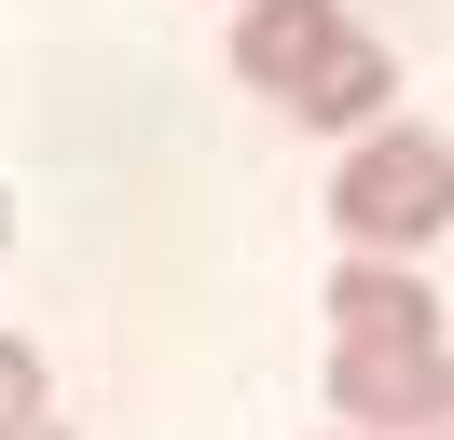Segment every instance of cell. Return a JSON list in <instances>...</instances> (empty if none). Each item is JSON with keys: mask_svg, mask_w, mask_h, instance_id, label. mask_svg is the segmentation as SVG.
Here are the masks:
<instances>
[{"mask_svg": "<svg viewBox=\"0 0 454 440\" xmlns=\"http://www.w3.org/2000/svg\"><path fill=\"white\" fill-rule=\"evenodd\" d=\"M344 440H372V427H344Z\"/></svg>", "mask_w": 454, "mask_h": 440, "instance_id": "obj_7", "label": "cell"}, {"mask_svg": "<svg viewBox=\"0 0 454 440\" xmlns=\"http://www.w3.org/2000/svg\"><path fill=\"white\" fill-rule=\"evenodd\" d=\"M0 440H69V427H56V412H14V427H0Z\"/></svg>", "mask_w": 454, "mask_h": 440, "instance_id": "obj_5", "label": "cell"}, {"mask_svg": "<svg viewBox=\"0 0 454 440\" xmlns=\"http://www.w3.org/2000/svg\"><path fill=\"white\" fill-rule=\"evenodd\" d=\"M0 248H14V192H0Z\"/></svg>", "mask_w": 454, "mask_h": 440, "instance_id": "obj_6", "label": "cell"}, {"mask_svg": "<svg viewBox=\"0 0 454 440\" xmlns=\"http://www.w3.org/2000/svg\"><path fill=\"white\" fill-rule=\"evenodd\" d=\"M331 220H344V248H427V234H454V138H427V124H372L358 152H344V179H331Z\"/></svg>", "mask_w": 454, "mask_h": 440, "instance_id": "obj_3", "label": "cell"}, {"mask_svg": "<svg viewBox=\"0 0 454 440\" xmlns=\"http://www.w3.org/2000/svg\"><path fill=\"white\" fill-rule=\"evenodd\" d=\"M331 399H344V427H372V440H441L454 427L441 302H427L386 248H358V262L331 275Z\"/></svg>", "mask_w": 454, "mask_h": 440, "instance_id": "obj_1", "label": "cell"}, {"mask_svg": "<svg viewBox=\"0 0 454 440\" xmlns=\"http://www.w3.org/2000/svg\"><path fill=\"white\" fill-rule=\"evenodd\" d=\"M234 69L262 82V97H289L303 124H386V97H399V69H386V42H372L344 0H248L234 14Z\"/></svg>", "mask_w": 454, "mask_h": 440, "instance_id": "obj_2", "label": "cell"}, {"mask_svg": "<svg viewBox=\"0 0 454 440\" xmlns=\"http://www.w3.org/2000/svg\"><path fill=\"white\" fill-rule=\"evenodd\" d=\"M14 412H42V358L0 330V427H14Z\"/></svg>", "mask_w": 454, "mask_h": 440, "instance_id": "obj_4", "label": "cell"}, {"mask_svg": "<svg viewBox=\"0 0 454 440\" xmlns=\"http://www.w3.org/2000/svg\"><path fill=\"white\" fill-rule=\"evenodd\" d=\"M441 440H454V427H441Z\"/></svg>", "mask_w": 454, "mask_h": 440, "instance_id": "obj_8", "label": "cell"}]
</instances>
